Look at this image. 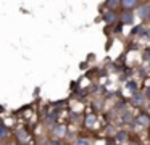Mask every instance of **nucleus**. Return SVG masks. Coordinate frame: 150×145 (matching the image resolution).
Listing matches in <instances>:
<instances>
[{
	"mask_svg": "<svg viewBox=\"0 0 150 145\" xmlns=\"http://www.w3.org/2000/svg\"><path fill=\"white\" fill-rule=\"evenodd\" d=\"M49 131L50 139H58V140H65L66 135H68V124L65 121H60L57 124H53L52 127L47 129Z\"/></svg>",
	"mask_w": 150,
	"mask_h": 145,
	"instance_id": "1",
	"label": "nucleus"
},
{
	"mask_svg": "<svg viewBox=\"0 0 150 145\" xmlns=\"http://www.w3.org/2000/svg\"><path fill=\"white\" fill-rule=\"evenodd\" d=\"M60 111H62V110H58V108H50V110L47 108V113L42 116V126L45 127V131L49 127H52L53 124L62 121V119H60Z\"/></svg>",
	"mask_w": 150,
	"mask_h": 145,
	"instance_id": "2",
	"label": "nucleus"
},
{
	"mask_svg": "<svg viewBox=\"0 0 150 145\" xmlns=\"http://www.w3.org/2000/svg\"><path fill=\"white\" fill-rule=\"evenodd\" d=\"M98 121H100V118H98V115L95 111L86 113V115L82 116V126H84V129H87V131H97L98 126H100Z\"/></svg>",
	"mask_w": 150,
	"mask_h": 145,
	"instance_id": "3",
	"label": "nucleus"
},
{
	"mask_svg": "<svg viewBox=\"0 0 150 145\" xmlns=\"http://www.w3.org/2000/svg\"><path fill=\"white\" fill-rule=\"evenodd\" d=\"M13 135H15V139H16V142L20 145H31L33 144V134H31L26 127H18Z\"/></svg>",
	"mask_w": 150,
	"mask_h": 145,
	"instance_id": "4",
	"label": "nucleus"
},
{
	"mask_svg": "<svg viewBox=\"0 0 150 145\" xmlns=\"http://www.w3.org/2000/svg\"><path fill=\"white\" fill-rule=\"evenodd\" d=\"M147 102H149V97L144 95L142 90L136 93H131V98H129V103L132 105V108H140V110H145L147 106Z\"/></svg>",
	"mask_w": 150,
	"mask_h": 145,
	"instance_id": "5",
	"label": "nucleus"
},
{
	"mask_svg": "<svg viewBox=\"0 0 150 145\" xmlns=\"http://www.w3.org/2000/svg\"><path fill=\"white\" fill-rule=\"evenodd\" d=\"M134 11H136L134 15H137V18H139L144 24L149 21V18H150V5H149V2H140Z\"/></svg>",
	"mask_w": 150,
	"mask_h": 145,
	"instance_id": "6",
	"label": "nucleus"
},
{
	"mask_svg": "<svg viewBox=\"0 0 150 145\" xmlns=\"http://www.w3.org/2000/svg\"><path fill=\"white\" fill-rule=\"evenodd\" d=\"M134 19H136V15L131 10H123L121 13H118V23H121L123 26L134 24Z\"/></svg>",
	"mask_w": 150,
	"mask_h": 145,
	"instance_id": "7",
	"label": "nucleus"
},
{
	"mask_svg": "<svg viewBox=\"0 0 150 145\" xmlns=\"http://www.w3.org/2000/svg\"><path fill=\"white\" fill-rule=\"evenodd\" d=\"M102 19H103L105 24L115 26L118 23V11H113V10H105V11L102 13Z\"/></svg>",
	"mask_w": 150,
	"mask_h": 145,
	"instance_id": "8",
	"label": "nucleus"
},
{
	"mask_svg": "<svg viewBox=\"0 0 150 145\" xmlns=\"http://www.w3.org/2000/svg\"><path fill=\"white\" fill-rule=\"evenodd\" d=\"M131 35H132V37H144V39H147L149 37V28H147L145 24H144V23H140L139 26H134L132 28V31H131Z\"/></svg>",
	"mask_w": 150,
	"mask_h": 145,
	"instance_id": "9",
	"label": "nucleus"
},
{
	"mask_svg": "<svg viewBox=\"0 0 150 145\" xmlns=\"http://www.w3.org/2000/svg\"><path fill=\"white\" fill-rule=\"evenodd\" d=\"M129 139H131V135L127 131H118V132H115V135H113L115 144H124V142H127Z\"/></svg>",
	"mask_w": 150,
	"mask_h": 145,
	"instance_id": "10",
	"label": "nucleus"
},
{
	"mask_svg": "<svg viewBox=\"0 0 150 145\" xmlns=\"http://www.w3.org/2000/svg\"><path fill=\"white\" fill-rule=\"evenodd\" d=\"M139 3H140L139 0H121V10H131V11H134Z\"/></svg>",
	"mask_w": 150,
	"mask_h": 145,
	"instance_id": "11",
	"label": "nucleus"
},
{
	"mask_svg": "<svg viewBox=\"0 0 150 145\" xmlns=\"http://www.w3.org/2000/svg\"><path fill=\"white\" fill-rule=\"evenodd\" d=\"M10 137H11V129L8 127V126H5V124L0 122V142L8 140Z\"/></svg>",
	"mask_w": 150,
	"mask_h": 145,
	"instance_id": "12",
	"label": "nucleus"
},
{
	"mask_svg": "<svg viewBox=\"0 0 150 145\" xmlns=\"http://www.w3.org/2000/svg\"><path fill=\"white\" fill-rule=\"evenodd\" d=\"M105 10H113V11H118L121 8V0H105Z\"/></svg>",
	"mask_w": 150,
	"mask_h": 145,
	"instance_id": "13",
	"label": "nucleus"
},
{
	"mask_svg": "<svg viewBox=\"0 0 150 145\" xmlns=\"http://www.w3.org/2000/svg\"><path fill=\"white\" fill-rule=\"evenodd\" d=\"M126 89L129 90L131 93H136V92H139V90H140V86H139V82H137V81L129 79V81L126 82Z\"/></svg>",
	"mask_w": 150,
	"mask_h": 145,
	"instance_id": "14",
	"label": "nucleus"
},
{
	"mask_svg": "<svg viewBox=\"0 0 150 145\" xmlns=\"http://www.w3.org/2000/svg\"><path fill=\"white\" fill-rule=\"evenodd\" d=\"M71 145H92V142H91V139H87V137H76L74 139V142H73Z\"/></svg>",
	"mask_w": 150,
	"mask_h": 145,
	"instance_id": "15",
	"label": "nucleus"
},
{
	"mask_svg": "<svg viewBox=\"0 0 150 145\" xmlns=\"http://www.w3.org/2000/svg\"><path fill=\"white\" fill-rule=\"evenodd\" d=\"M47 145H63V140H58V139H47Z\"/></svg>",
	"mask_w": 150,
	"mask_h": 145,
	"instance_id": "16",
	"label": "nucleus"
},
{
	"mask_svg": "<svg viewBox=\"0 0 150 145\" xmlns=\"http://www.w3.org/2000/svg\"><path fill=\"white\" fill-rule=\"evenodd\" d=\"M127 145H140V144H139V142H134V140H131V139H129V140H127Z\"/></svg>",
	"mask_w": 150,
	"mask_h": 145,
	"instance_id": "17",
	"label": "nucleus"
},
{
	"mask_svg": "<svg viewBox=\"0 0 150 145\" xmlns=\"http://www.w3.org/2000/svg\"><path fill=\"white\" fill-rule=\"evenodd\" d=\"M139 2H147V0H139Z\"/></svg>",
	"mask_w": 150,
	"mask_h": 145,
	"instance_id": "18",
	"label": "nucleus"
}]
</instances>
